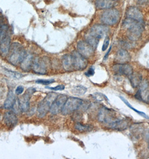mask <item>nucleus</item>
<instances>
[{"label": "nucleus", "mask_w": 149, "mask_h": 159, "mask_svg": "<svg viewBox=\"0 0 149 159\" xmlns=\"http://www.w3.org/2000/svg\"><path fill=\"white\" fill-rule=\"evenodd\" d=\"M77 52L86 59L93 57L95 51L94 48L88 42L84 40H81L77 43Z\"/></svg>", "instance_id": "nucleus-8"}, {"label": "nucleus", "mask_w": 149, "mask_h": 159, "mask_svg": "<svg viewBox=\"0 0 149 159\" xmlns=\"http://www.w3.org/2000/svg\"><path fill=\"white\" fill-rule=\"evenodd\" d=\"M55 82V80H39L36 81V83L43 84V85H49V84H52Z\"/></svg>", "instance_id": "nucleus-29"}, {"label": "nucleus", "mask_w": 149, "mask_h": 159, "mask_svg": "<svg viewBox=\"0 0 149 159\" xmlns=\"http://www.w3.org/2000/svg\"><path fill=\"white\" fill-rule=\"evenodd\" d=\"M93 127L90 125H85L80 123H77L74 126V129L80 132H85L90 131L92 130Z\"/></svg>", "instance_id": "nucleus-26"}, {"label": "nucleus", "mask_w": 149, "mask_h": 159, "mask_svg": "<svg viewBox=\"0 0 149 159\" xmlns=\"http://www.w3.org/2000/svg\"><path fill=\"white\" fill-rule=\"evenodd\" d=\"M116 3L112 0H96L95 2V7L98 10H108L113 8Z\"/></svg>", "instance_id": "nucleus-18"}, {"label": "nucleus", "mask_w": 149, "mask_h": 159, "mask_svg": "<svg viewBox=\"0 0 149 159\" xmlns=\"http://www.w3.org/2000/svg\"><path fill=\"white\" fill-rule=\"evenodd\" d=\"M112 70L116 74L130 77L133 73L132 66L127 63H117L112 66Z\"/></svg>", "instance_id": "nucleus-12"}, {"label": "nucleus", "mask_w": 149, "mask_h": 159, "mask_svg": "<svg viewBox=\"0 0 149 159\" xmlns=\"http://www.w3.org/2000/svg\"><path fill=\"white\" fill-rule=\"evenodd\" d=\"M11 40L8 36H6L0 41V53L3 56L8 54L11 48Z\"/></svg>", "instance_id": "nucleus-19"}, {"label": "nucleus", "mask_w": 149, "mask_h": 159, "mask_svg": "<svg viewBox=\"0 0 149 159\" xmlns=\"http://www.w3.org/2000/svg\"><path fill=\"white\" fill-rule=\"evenodd\" d=\"M1 94H2V92H1V89L0 88V97L1 96Z\"/></svg>", "instance_id": "nucleus-36"}, {"label": "nucleus", "mask_w": 149, "mask_h": 159, "mask_svg": "<svg viewBox=\"0 0 149 159\" xmlns=\"http://www.w3.org/2000/svg\"><path fill=\"white\" fill-rule=\"evenodd\" d=\"M111 48H112V47H110V48H109V51H108V52H107V54H105V57H104V59H107V58L108 57V55L109 54V53H110V52H111Z\"/></svg>", "instance_id": "nucleus-35"}, {"label": "nucleus", "mask_w": 149, "mask_h": 159, "mask_svg": "<svg viewBox=\"0 0 149 159\" xmlns=\"http://www.w3.org/2000/svg\"><path fill=\"white\" fill-rule=\"evenodd\" d=\"M49 61L47 58H36L34 59L32 65L33 71L37 74H44L47 73Z\"/></svg>", "instance_id": "nucleus-10"}, {"label": "nucleus", "mask_w": 149, "mask_h": 159, "mask_svg": "<svg viewBox=\"0 0 149 159\" xmlns=\"http://www.w3.org/2000/svg\"><path fill=\"white\" fill-rule=\"evenodd\" d=\"M120 97V98L121 99L122 101L124 102L125 104H126L128 107H129L131 109H132V110H133L135 112L137 113H138L139 115L141 116L142 117H143L144 118H147V119H148L149 120V117L147 115V114L143 112H141V111H138V110H136L135 109L134 107H133L131 104H130V103L128 102L127 101V100L126 99L123 98V97H122V96H120L119 97Z\"/></svg>", "instance_id": "nucleus-25"}, {"label": "nucleus", "mask_w": 149, "mask_h": 159, "mask_svg": "<svg viewBox=\"0 0 149 159\" xmlns=\"http://www.w3.org/2000/svg\"><path fill=\"white\" fill-rule=\"evenodd\" d=\"M95 74V69L93 66H91L89 69L85 73V75L87 77H91Z\"/></svg>", "instance_id": "nucleus-33"}, {"label": "nucleus", "mask_w": 149, "mask_h": 159, "mask_svg": "<svg viewBox=\"0 0 149 159\" xmlns=\"http://www.w3.org/2000/svg\"><path fill=\"white\" fill-rule=\"evenodd\" d=\"M112 1H117V0H112Z\"/></svg>", "instance_id": "nucleus-38"}, {"label": "nucleus", "mask_w": 149, "mask_h": 159, "mask_svg": "<svg viewBox=\"0 0 149 159\" xmlns=\"http://www.w3.org/2000/svg\"><path fill=\"white\" fill-rule=\"evenodd\" d=\"M98 121L108 126L118 120L116 118V113L113 110L103 107L99 110L98 115Z\"/></svg>", "instance_id": "nucleus-6"}, {"label": "nucleus", "mask_w": 149, "mask_h": 159, "mask_svg": "<svg viewBox=\"0 0 149 159\" xmlns=\"http://www.w3.org/2000/svg\"><path fill=\"white\" fill-rule=\"evenodd\" d=\"M148 148H149V144H148Z\"/></svg>", "instance_id": "nucleus-37"}, {"label": "nucleus", "mask_w": 149, "mask_h": 159, "mask_svg": "<svg viewBox=\"0 0 149 159\" xmlns=\"http://www.w3.org/2000/svg\"><path fill=\"white\" fill-rule=\"evenodd\" d=\"M130 82L133 88L138 87L142 82V75L138 73H133L130 76Z\"/></svg>", "instance_id": "nucleus-23"}, {"label": "nucleus", "mask_w": 149, "mask_h": 159, "mask_svg": "<svg viewBox=\"0 0 149 159\" xmlns=\"http://www.w3.org/2000/svg\"><path fill=\"white\" fill-rule=\"evenodd\" d=\"M109 38L106 37L104 39V41L102 46V51H105L107 49L108 47H109Z\"/></svg>", "instance_id": "nucleus-31"}, {"label": "nucleus", "mask_w": 149, "mask_h": 159, "mask_svg": "<svg viewBox=\"0 0 149 159\" xmlns=\"http://www.w3.org/2000/svg\"><path fill=\"white\" fill-rule=\"evenodd\" d=\"M87 91V88L83 85H77L73 88L72 93L76 96H83Z\"/></svg>", "instance_id": "nucleus-27"}, {"label": "nucleus", "mask_w": 149, "mask_h": 159, "mask_svg": "<svg viewBox=\"0 0 149 159\" xmlns=\"http://www.w3.org/2000/svg\"><path fill=\"white\" fill-rule=\"evenodd\" d=\"M36 91L34 88H28L25 94L22 95L18 100V106L21 111L23 112H27L30 107V99L32 94Z\"/></svg>", "instance_id": "nucleus-7"}, {"label": "nucleus", "mask_w": 149, "mask_h": 159, "mask_svg": "<svg viewBox=\"0 0 149 159\" xmlns=\"http://www.w3.org/2000/svg\"><path fill=\"white\" fill-rule=\"evenodd\" d=\"M129 125V121L127 119H118L107 126L109 129L123 131L127 129Z\"/></svg>", "instance_id": "nucleus-17"}, {"label": "nucleus", "mask_w": 149, "mask_h": 159, "mask_svg": "<svg viewBox=\"0 0 149 159\" xmlns=\"http://www.w3.org/2000/svg\"></svg>", "instance_id": "nucleus-39"}, {"label": "nucleus", "mask_w": 149, "mask_h": 159, "mask_svg": "<svg viewBox=\"0 0 149 159\" xmlns=\"http://www.w3.org/2000/svg\"><path fill=\"white\" fill-rule=\"evenodd\" d=\"M73 57V61L74 70H83L86 68L88 61L86 58L80 54L77 51H74L71 53Z\"/></svg>", "instance_id": "nucleus-9"}, {"label": "nucleus", "mask_w": 149, "mask_h": 159, "mask_svg": "<svg viewBox=\"0 0 149 159\" xmlns=\"http://www.w3.org/2000/svg\"><path fill=\"white\" fill-rule=\"evenodd\" d=\"M127 18L135 20L137 22L144 24V16L141 11L138 8L131 6L128 8L126 11Z\"/></svg>", "instance_id": "nucleus-14"}, {"label": "nucleus", "mask_w": 149, "mask_h": 159, "mask_svg": "<svg viewBox=\"0 0 149 159\" xmlns=\"http://www.w3.org/2000/svg\"><path fill=\"white\" fill-rule=\"evenodd\" d=\"M122 27L127 30L128 38L131 40L136 41L141 37L144 29V24L126 18L122 24Z\"/></svg>", "instance_id": "nucleus-1"}, {"label": "nucleus", "mask_w": 149, "mask_h": 159, "mask_svg": "<svg viewBox=\"0 0 149 159\" xmlns=\"http://www.w3.org/2000/svg\"><path fill=\"white\" fill-rule=\"evenodd\" d=\"M131 57L126 50L120 49L116 54L115 61L117 63L123 64L129 62Z\"/></svg>", "instance_id": "nucleus-15"}, {"label": "nucleus", "mask_w": 149, "mask_h": 159, "mask_svg": "<svg viewBox=\"0 0 149 159\" xmlns=\"http://www.w3.org/2000/svg\"><path fill=\"white\" fill-rule=\"evenodd\" d=\"M120 19V12L116 8H112L104 11L100 16V21L104 25L113 26Z\"/></svg>", "instance_id": "nucleus-4"}, {"label": "nucleus", "mask_w": 149, "mask_h": 159, "mask_svg": "<svg viewBox=\"0 0 149 159\" xmlns=\"http://www.w3.org/2000/svg\"><path fill=\"white\" fill-rule=\"evenodd\" d=\"M57 96L58 94L55 93H50L39 103L37 108V113L39 117L43 118L46 116L50 111L51 105Z\"/></svg>", "instance_id": "nucleus-2"}, {"label": "nucleus", "mask_w": 149, "mask_h": 159, "mask_svg": "<svg viewBox=\"0 0 149 159\" xmlns=\"http://www.w3.org/2000/svg\"><path fill=\"white\" fill-rule=\"evenodd\" d=\"M0 116H1V115H0Z\"/></svg>", "instance_id": "nucleus-40"}, {"label": "nucleus", "mask_w": 149, "mask_h": 159, "mask_svg": "<svg viewBox=\"0 0 149 159\" xmlns=\"http://www.w3.org/2000/svg\"><path fill=\"white\" fill-rule=\"evenodd\" d=\"M24 91V87H23L22 86L20 85L19 87H17V89H16V90H15V93L17 94V95H19V94H21Z\"/></svg>", "instance_id": "nucleus-34"}, {"label": "nucleus", "mask_w": 149, "mask_h": 159, "mask_svg": "<svg viewBox=\"0 0 149 159\" xmlns=\"http://www.w3.org/2000/svg\"><path fill=\"white\" fill-rule=\"evenodd\" d=\"M67 99V97L64 94H59L53 102L50 108V112L52 115H57L61 112Z\"/></svg>", "instance_id": "nucleus-13"}, {"label": "nucleus", "mask_w": 149, "mask_h": 159, "mask_svg": "<svg viewBox=\"0 0 149 159\" xmlns=\"http://www.w3.org/2000/svg\"><path fill=\"white\" fill-rule=\"evenodd\" d=\"M91 96L93 97V98L94 99H95L97 101L102 102L105 101V100L108 101L107 97L104 94L101 93H95L93 94H92Z\"/></svg>", "instance_id": "nucleus-28"}, {"label": "nucleus", "mask_w": 149, "mask_h": 159, "mask_svg": "<svg viewBox=\"0 0 149 159\" xmlns=\"http://www.w3.org/2000/svg\"><path fill=\"white\" fill-rule=\"evenodd\" d=\"M48 89H51L52 91H63L64 89L65 88V85H62V84H60V85H57L55 87H47Z\"/></svg>", "instance_id": "nucleus-32"}, {"label": "nucleus", "mask_w": 149, "mask_h": 159, "mask_svg": "<svg viewBox=\"0 0 149 159\" xmlns=\"http://www.w3.org/2000/svg\"><path fill=\"white\" fill-rule=\"evenodd\" d=\"M34 59L31 55H26L21 63V68L25 71H27L32 67Z\"/></svg>", "instance_id": "nucleus-22"}, {"label": "nucleus", "mask_w": 149, "mask_h": 159, "mask_svg": "<svg viewBox=\"0 0 149 159\" xmlns=\"http://www.w3.org/2000/svg\"><path fill=\"white\" fill-rule=\"evenodd\" d=\"M6 72L8 73L9 75H10L11 77L15 78H17V79H19L22 77V74H20L19 73H17L15 71H10V70H7Z\"/></svg>", "instance_id": "nucleus-30"}, {"label": "nucleus", "mask_w": 149, "mask_h": 159, "mask_svg": "<svg viewBox=\"0 0 149 159\" xmlns=\"http://www.w3.org/2000/svg\"><path fill=\"white\" fill-rule=\"evenodd\" d=\"M85 41L88 42L89 44H90L91 47L95 50L98 47V45L99 44V40L95 38H94V36L91 35L89 33H87L86 35H85Z\"/></svg>", "instance_id": "nucleus-24"}, {"label": "nucleus", "mask_w": 149, "mask_h": 159, "mask_svg": "<svg viewBox=\"0 0 149 159\" xmlns=\"http://www.w3.org/2000/svg\"><path fill=\"white\" fill-rule=\"evenodd\" d=\"M109 31V29L107 25L96 24L91 27L88 33L100 40L108 34Z\"/></svg>", "instance_id": "nucleus-11"}, {"label": "nucleus", "mask_w": 149, "mask_h": 159, "mask_svg": "<svg viewBox=\"0 0 149 159\" xmlns=\"http://www.w3.org/2000/svg\"><path fill=\"white\" fill-rule=\"evenodd\" d=\"M17 99L16 97L14 92L10 90L8 92L7 94V98L6 99L5 102L4 103V108L5 109H11L12 107H14V105L16 103Z\"/></svg>", "instance_id": "nucleus-21"}, {"label": "nucleus", "mask_w": 149, "mask_h": 159, "mask_svg": "<svg viewBox=\"0 0 149 159\" xmlns=\"http://www.w3.org/2000/svg\"><path fill=\"white\" fill-rule=\"evenodd\" d=\"M83 103L82 99L78 98L70 97L67 98L64 105L61 113L63 115H69L71 114L80 108Z\"/></svg>", "instance_id": "nucleus-5"}, {"label": "nucleus", "mask_w": 149, "mask_h": 159, "mask_svg": "<svg viewBox=\"0 0 149 159\" xmlns=\"http://www.w3.org/2000/svg\"><path fill=\"white\" fill-rule=\"evenodd\" d=\"M26 52L22 45L17 43H14L12 45V51L8 58L9 61L14 66L22 63L25 57Z\"/></svg>", "instance_id": "nucleus-3"}, {"label": "nucleus", "mask_w": 149, "mask_h": 159, "mask_svg": "<svg viewBox=\"0 0 149 159\" xmlns=\"http://www.w3.org/2000/svg\"><path fill=\"white\" fill-rule=\"evenodd\" d=\"M17 118L15 113L11 111L7 112L3 116V122L7 126L13 127L17 124Z\"/></svg>", "instance_id": "nucleus-16"}, {"label": "nucleus", "mask_w": 149, "mask_h": 159, "mask_svg": "<svg viewBox=\"0 0 149 159\" xmlns=\"http://www.w3.org/2000/svg\"><path fill=\"white\" fill-rule=\"evenodd\" d=\"M62 66L66 71H74L73 57L71 54H66L62 57Z\"/></svg>", "instance_id": "nucleus-20"}]
</instances>
